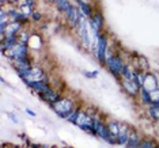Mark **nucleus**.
Masks as SVG:
<instances>
[{
    "label": "nucleus",
    "instance_id": "obj_22",
    "mask_svg": "<svg viewBox=\"0 0 159 148\" xmlns=\"http://www.w3.org/2000/svg\"><path fill=\"white\" fill-rule=\"evenodd\" d=\"M7 115H8V118H10V120H11V121L14 122V124H19V120H18V118H16V115L14 114V113H7Z\"/></svg>",
    "mask_w": 159,
    "mask_h": 148
},
{
    "label": "nucleus",
    "instance_id": "obj_23",
    "mask_svg": "<svg viewBox=\"0 0 159 148\" xmlns=\"http://www.w3.org/2000/svg\"><path fill=\"white\" fill-rule=\"evenodd\" d=\"M25 111H26V113H27L29 115H31V117H37V114H35V111H33L31 109H29V107H26V109H25Z\"/></svg>",
    "mask_w": 159,
    "mask_h": 148
},
{
    "label": "nucleus",
    "instance_id": "obj_6",
    "mask_svg": "<svg viewBox=\"0 0 159 148\" xmlns=\"http://www.w3.org/2000/svg\"><path fill=\"white\" fill-rule=\"evenodd\" d=\"M89 20V26L90 29H94V30L99 31V33H103V29H105V16L102 11H101L99 8H97L95 11H94L93 16L90 18Z\"/></svg>",
    "mask_w": 159,
    "mask_h": 148
},
{
    "label": "nucleus",
    "instance_id": "obj_20",
    "mask_svg": "<svg viewBox=\"0 0 159 148\" xmlns=\"http://www.w3.org/2000/svg\"><path fill=\"white\" fill-rule=\"evenodd\" d=\"M83 75H84L87 79H97V76L99 75L98 71H83Z\"/></svg>",
    "mask_w": 159,
    "mask_h": 148
},
{
    "label": "nucleus",
    "instance_id": "obj_1",
    "mask_svg": "<svg viewBox=\"0 0 159 148\" xmlns=\"http://www.w3.org/2000/svg\"><path fill=\"white\" fill-rule=\"evenodd\" d=\"M50 109L55 111V113L59 115L60 118L67 120L68 115H70L72 111L76 109V103H75V101L72 98H68V96H61V98L57 101L56 103H53L52 106H50Z\"/></svg>",
    "mask_w": 159,
    "mask_h": 148
},
{
    "label": "nucleus",
    "instance_id": "obj_5",
    "mask_svg": "<svg viewBox=\"0 0 159 148\" xmlns=\"http://www.w3.org/2000/svg\"><path fill=\"white\" fill-rule=\"evenodd\" d=\"M89 20H86V18H82L80 25L76 29L79 38H80V44L84 49H90L93 46V38H91V33L89 31Z\"/></svg>",
    "mask_w": 159,
    "mask_h": 148
},
{
    "label": "nucleus",
    "instance_id": "obj_11",
    "mask_svg": "<svg viewBox=\"0 0 159 148\" xmlns=\"http://www.w3.org/2000/svg\"><path fill=\"white\" fill-rule=\"evenodd\" d=\"M142 139L143 137L139 135V132L136 131L135 128L131 129V133H129V139H128V143H126V148H139L140 147V143H142Z\"/></svg>",
    "mask_w": 159,
    "mask_h": 148
},
{
    "label": "nucleus",
    "instance_id": "obj_25",
    "mask_svg": "<svg viewBox=\"0 0 159 148\" xmlns=\"http://www.w3.org/2000/svg\"><path fill=\"white\" fill-rule=\"evenodd\" d=\"M0 2H2V7H3L6 3H8V0H0Z\"/></svg>",
    "mask_w": 159,
    "mask_h": 148
},
{
    "label": "nucleus",
    "instance_id": "obj_7",
    "mask_svg": "<svg viewBox=\"0 0 159 148\" xmlns=\"http://www.w3.org/2000/svg\"><path fill=\"white\" fill-rule=\"evenodd\" d=\"M118 80H120L122 91H124L126 95H129L131 98H137L140 87L132 80V79H118Z\"/></svg>",
    "mask_w": 159,
    "mask_h": 148
},
{
    "label": "nucleus",
    "instance_id": "obj_3",
    "mask_svg": "<svg viewBox=\"0 0 159 148\" xmlns=\"http://www.w3.org/2000/svg\"><path fill=\"white\" fill-rule=\"evenodd\" d=\"M94 50V56L98 60V63L101 65H106V59H107V53H109V37L106 33H101L98 42L95 46H93Z\"/></svg>",
    "mask_w": 159,
    "mask_h": 148
},
{
    "label": "nucleus",
    "instance_id": "obj_14",
    "mask_svg": "<svg viewBox=\"0 0 159 148\" xmlns=\"http://www.w3.org/2000/svg\"><path fill=\"white\" fill-rule=\"evenodd\" d=\"M147 114L155 122H159V103H152L147 106Z\"/></svg>",
    "mask_w": 159,
    "mask_h": 148
},
{
    "label": "nucleus",
    "instance_id": "obj_17",
    "mask_svg": "<svg viewBox=\"0 0 159 148\" xmlns=\"http://www.w3.org/2000/svg\"><path fill=\"white\" fill-rule=\"evenodd\" d=\"M82 109L83 107H80V106H76V109H75L72 113L68 115V118H67V122H70V124H72V125H76V122H78V118H79V114H80V111H82Z\"/></svg>",
    "mask_w": 159,
    "mask_h": 148
},
{
    "label": "nucleus",
    "instance_id": "obj_9",
    "mask_svg": "<svg viewBox=\"0 0 159 148\" xmlns=\"http://www.w3.org/2000/svg\"><path fill=\"white\" fill-rule=\"evenodd\" d=\"M75 4L78 6L79 11H80V14L83 15V18H86V19H90V18L93 16V14L95 10L93 8V6L90 4L89 2H83V0H76L75 2Z\"/></svg>",
    "mask_w": 159,
    "mask_h": 148
},
{
    "label": "nucleus",
    "instance_id": "obj_16",
    "mask_svg": "<svg viewBox=\"0 0 159 148\" xmlns=\"http://www.w3.org/2000/svg\"><path fill=\"white\" fill-rule=\"evenodd\" d=\"M72 6V3L70 2V0H57L56 2V4H55V7H56V10L59 12H61V14H64L67 11L68 8Z\"/></svg>",
    "mask_w": 159,
    "mask_h": 148
},
{
    "label": "nucleus",
    "instance_id": "obj_12",
    "mask_svg": "<svg viewBox=\"0 0 159 148\" xmlns=\"http://www.w3.org/2000/svg\"><path fill=\"white\" fill-rule=\"evenodd\" d=\"M131 129H132V126H129L128 124H124V122H122L120 135H118V137H117V144L118 146H124V147L126 146L128 139H129V133H131Z\"/></svg>",
    "mask_w": 159,
    "mask_h": 148
},
{
    "label": "nucleus",
    "instance_id": "obj_15",
    "mask_svg": "<svg viewBox=\"0 0 159 148\" xmlns=\"http://www.w3.org/2000/svg\"><path fill=\"white\" fill-rule=\"evenodd\" d=\"M139 148H159V143L152 137H143Z\"/></svg>",
    "mask_w": 159,
    "mask_h": 148
},
{
    "label": "nucleus",
    "instance_id": "obj_8",
    "mask_svg": "<svg viewBox=\"0 0 159 148\" xmlns=\"http://www.w3.org/2000/svg\"><path fill=\"white\" fill-rule=\"evenodd\" d=\"M143 88L147 90V91H154V90L159 88V79L158 75H155L154 72H147L146 74V79H144L143 83Z\"/></svg>",
    "mask_w": 159,
    "mask_h": 148
},
{
    "label": "nucleus",
    "instance_id": "obj_24",
    "mask_svg": "<svg viewBox=\"0 0 159 148\" xmlns=\"http://www.w3.org/2000/svg\"><path fill=\"white\" fill-rule=\"evenodd\" d=\"M46 2H48L49 4H56V2H57V0H46Z\"/></svg>",
    "mask_w": 159,
    "mask_h": 148
},
{
    "label": "nucleus",
    "instance_id": "obj_26",
    "mask_svg": "<svg viewBox=\"0 0 159 148\" xmlns=\"http://www.w3.org/2000/svg\"><path fill=\"white\" fill-rule=\"evenodd\" d=\"M75 2H76V0H75ZM83 2H89V0H83Z\"/></svg>",
    "mask_w": 159,
    "mask_h": 148
},
{
    "label": "nucleus",
    "instance_id": "obj_18",
    "mask_svg": "<svg viewBox=\"0 0 159 148\" xmlns=\"http://www.w3.org/2000/svg\"><path fill=\"white\" fill-rule=\"evenodd\" d=\"M133 76V70H132V65L131 64H126L124 68H122V72H121V78L120 79H132Z\"/></svg>",
    "mask_w": 159,
    "mask_h": 148
},
{
    "label": "nucleus",
    "instance_id": "obj_21",
    "mask_svg": "<svg viewBox=\"0 0 159 148\" xmlns=\"http://www.w3.org/2000/svg\"><path fill=\"white\" fill-rule=\"evenodd\" d=\"M150 95H151V101H152V103H159V88L151 91Z\"/></svg>",
    "mask_w": 159,
    "mask_h": 148
},
{
    "label": "nucleus",
    "instance_id": "obj_13",
    "mask_svg": "<svg viewBox=\"0 0 159 148\" xmlns=\"http://www.w3.org/2000/svg\"><path fill=\"white\" fill-rule=\"evenodd\" d=\"M137 99H139V102L142 103L143 106H150V105H152V101H151L150 91H147V90H144L143 87L140 88L139 95H137Z\"/></svg>",
    "mask_w": 159,
    "mask_h": 148
},
{
    "label": "nucleus",
    "instance_id": "obj_4",
    "mask_svg": "<svg viewBox=\"0 0 159 148\" xmlns=\"http://www.w3.org/2000/svg\"><path fill=\"white\" fill-rule=\"evenodd\" d=\"M63 15H64V18H66L67 25L70 26V29H72V30H76V29L79 27L80 20L83 18V15L80 14V11H79V8H78L76 4H72L70 8H68L67 11L63 14Z\"/></svg>",
    "mask_w": 159,
    "mask_h": 148
},
{
    "label": "nucleus",
    "instance_id": "obj_19",
    "mask_svg": "<svg viewBox=\"0 0 159 148\" xmlns=\"http://www.w3.org/2000/svg\"><path fill=\"white\" fill-rule=\"evenodd\" d=\"M42 19H44V15H42V12L38 11V10H35V11L31 14V16H30V20H31V22H34V23L41 22Z\"/></svg>",
    "mask_w": 159,
    "mask_h": 148
},
{
    "label": "nucleus",
    "instance_id": "obj_2",
    "mask_svg": "<svg viewBox=\"0 0 159 148\" xmlns=\"http://www.w3.org/2000/svg\"><path fill=\"white\" fill-rule=\"evenodd\" d=\"M125 65V61L122 59V56L120 53H107V59H106V70L111 76L120 79L121 78V72L122 68Z\"/></svg>",
    "mask_w": 159,
    "mask_h": 148
},
{
    "label": "nucleus",
    "instance_id": "obj_10",
    "mask_svg": "<svg viewBox=\"0 0 159 148\" xmlns=\"http://www.w3.org/2000/svg\"><path fill=\"white\" fill-rule=\"evenodd\" d=\"M106 122H107V129H109L110 136L116 140V144H117V137H118V135H120L122 122H120L118 120H107Z\"/></svg>",
    "mask_w": 159,
    "mask_h": 148
}]
</instances>
